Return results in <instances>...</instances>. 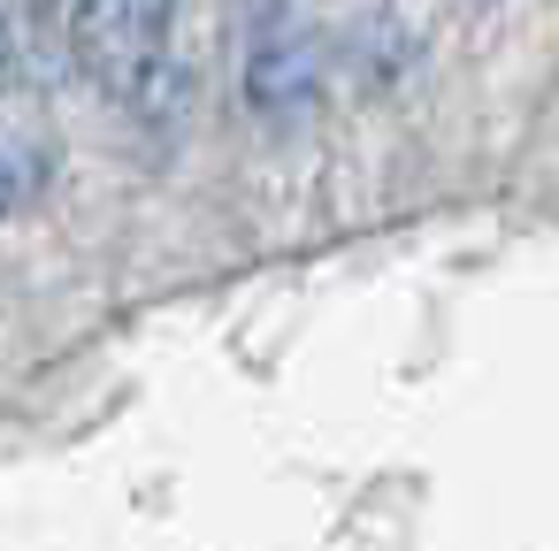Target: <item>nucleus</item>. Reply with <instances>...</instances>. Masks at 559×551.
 Segmentation results:
<instances>
[{"label":"nucleus","instance_id":"nucleus-3","mask_svg":"<svg viewBox=\"0 0 559 551\" xmlns=\"http://www.w3.org/2000/svg\"><path fill=\"white\" fill-rule=\"evenodd\" d=\"M32 177H39L32 154H24L16 139H0V215H16V207L32 200Z\"/></svg>","mask_w":559,"mask_h":551},{"label":"nucleus","instance_id":"nucleus-1","mask_svg":"<svg viewBox=\"0 0 559 551\" xmlns=\"http://www.w3.org/2000/svg\"><path fill=\"white\" fill-rule=\"evenodd\" d=\"M169 24H177V0H78L70 62L85 70L93 93L139 100L154 85V70L169 62Z\"/></svg>","mask_w":559,"mask_h":551},{"label":"nucleus","instance_id":"nucleus-2","mask_svg":"<svg viewBox=\"0 0 559 551\" xmlns=\"http://www.w3.org/2000/svg\"><path fill=\"white\" fill-rule=\"evenodd\" d=\"M307 93H314V39L284 0H269L253 24V47H246V100L269 116H292V108H307Z\"/></svg>","mask_w":559,"mask_h":551}]
</instances>
